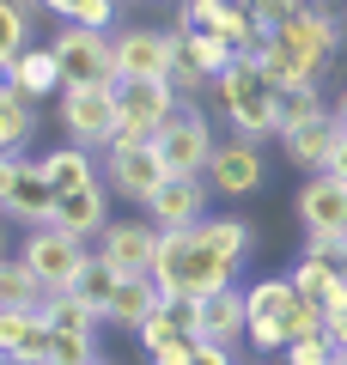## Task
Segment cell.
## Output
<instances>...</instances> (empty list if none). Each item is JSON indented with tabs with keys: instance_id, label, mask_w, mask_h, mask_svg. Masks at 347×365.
<instances>
[{
	"instance_id": "obj_1",
	"label": "cell",
	"mask_w": 347,
	"mask_h": 365,
	"mask_svg": "<svg viewBox=\"0 0 347 365\" xmlns=\"http://www.w3.org/2000/svg\"><path fill=\"white\" fill-rule=\"evenodd\" d=\"M256 250V225L226 220V213H207L201 225H183V232L159 237V268L153 280L165 292H183V299H213V292L231 287V274L250 262Z\"/></svg>"
},
{
	"instance_id": "obj_2",
	"label": "cell",
	"mask_w": 347,
	"mask_h": 365,
	"mask_svg": "<svg viewBox=\"0 0 347 365\" xmlns=\"http://www.w3.org/2000/svg\"><path fill=\"white\" fill-rule=\"evenodd\" d=\"M335 49H341V25L329 19V6H305L281 37H262L250 49V61L268 73V86L293 91V86H323L335 67Z\"/></svg>"
},
{
	"instance_id": "obj_3",
	"label": "cell",
	"mask_w": 347,
	"mask_h": 365,
	"mask_svg": "<svg viewBox=\"0 0 347 365\" xmlns=\"http://www.w3.org/2000/svg\"><path fill=\"white\" fill-rule=\"evenodd\" d=\"M213 104H219V116L231 122V134H244V140H256V146L281 140V86H268V73H262L250 55H238V61L213 79Z\"/></svg>"
},
{
	"instance_id": "obj_4",
	"label": "cell",
	"mask_w": 347,
	"mask_h": 365,
	"mask_svg": "<svg viewBox=\"0 0 347 365\" xmlns=\"http://www.w3.org/2000/svg\"><path fill=\"white\" fill-rule=\"evenodd\" d=\"M49 49H55V61H61V91H74V86H122L110 31H91V25H74V19H67L49 37Z\"/></svg>"
},
{
	"instance_id": "obj_5",
	"label": "cell",
	"mask_w": 347,
	"mask_h": 365,
	"mask_svg": "<svg viewBox=\"0 0 347 365\" xmlns=\"http://www.w3.org/2000/svg\"><path fill=\"white\" fill-rule=\"evenodd\" d=\"M298 287L293 274H268V280H256V287H244V311H250V347L256 353H286V341H293V317H298Z\"/></svg>"
},
{
	"instance_id": "obj_6",
	"label": "cell",
	"mask_w": 347,
	"mask_h": 365,
	"mask_svg": "<svg viewBox=\"0 0 347 365\" xmlns=\"http://www.w3.org/2000/svg\"><path fill=\"white\" fill-rule=\"evenodd\" d=\"M183 110L171 79H122L116 86V140H153Z\"/></svg>"
},
{
	"instance_id": "obj_7",
	"label": "cell",
	"mask_w": 347,
	"mask_h": 365,
	"mask_svg": "<svg viewBox=\"0 0 347 365\" xmlns=\"http://www.w3.org/2000/svg\"><path fill=\"white\" fill-rule=\"evenodd\" d=\"M19 256L31 262V274H37L49 292H74L79 274H86V262H91V250H86V237L61 232V225H37V232H25Z\"/></svg>"
},
{
	"instance_id": "obj_8",
	"label": "cell",
	"mask_w": 347,
	"mask_h": 365,
	"mask_svg": "<svg viewBox=\"0 0 347 365\" xmlns=\"http://www.w3.org/2000/svg\"><path fill=\"white\" fill-rule=\"evenodd\" d=\"M55 182L43 177V158L6 153L0 158V207L13 213L19 225H55Z\"/></svg>"
},
{
	"instance_id": "obj_9",
	"label": "cell",
	"mask_w": 347,
	"mask_h": 365,
	"mask_svg": "<svg viewBox=\"0 0 347 365\" xmlns=\"http://www.w3.org/2000/svg\"><path fill=\"white\" fill-rule=\"evenodd\" d=\"M104 182H110V195L146 207V201L171 182V170H165V158H159L153 140H116L110 153H104Z\"/></svg>"
},
{
	"instance_id": "obj_10",
	"label": "cell",
	"mask_w": 347,
	"mask_h": 365,
	"mask_svg": "<svg viewBox=\"0 0 347 365\" xmlns=\"http://www.w3.org/2000/svg\"><path fill=\"white\" fill-rule=\"evenodd\" d=\"M153 146H159V158H165L171 177H207V165H213V146H219V140H213V122H207L195 104H183L177 116L153 134Z\"/></svg>"
},
{
	"instance_id": "obj_11",
	"label": "cell",
	"mask_w": 347,
	"mask_h": 365,
	"mask_svg": "<svg viewBox=\"0 0 347 365\" xmlns=\"http://www.w3.org/2000/svg\"><path fill=\"white\" fill-rule=\"evenodd\" d=\"M116 73L122 79H171L177 67V31L171 25H116Z\"/></svg>"
},
{
	"instance_id": "obj_12",
	"label": "cell",
	"mask_w": 347,
	"mask_h": 365,
	"mask_svg": "<svg viewBox=\"0 0 347 365\" xmlns=\"http://www.w3.org/2000/svg\"><path fill=\"white\" fill-rule=\"evenodd\" d=\"M61 128L74 146H98V153H110L116 146V86H74L61 91Z\"/></svg>"
},
{
	"instance_id": "obj_13",
	"label": "cell",
	"mask_w": 347,
	"mask_h": 365,
	"mask_svg": "<svg viewBox=\"0 0 347 365\" xmlns=\"http://www.w3.org/2000/svg\"><path fill=\"white\" fill-rule=\"evenodd\" d=\"M159 225L153 220H110L98 232V256L110 262V268H122L129 280H146V274L159 268Z\"/></svg>"
},
{
	"instance_id": "obj_14",
	"label": "cell",
	"mask_w": 347,
	"mask_h": 365,
	"mask_svg": "<svg viewBox=\"0 0 347 365\" xmlns=\"http://www.w3.org/2000/svg\"><path fill=\"white\" fill-rule=\"evenodd\" d=\"M262 182H268V158H262V146H256V140L231 134V140H219V146H213L207 189H219V195H256Z\"/></svg>"
},
{
	"instance_id": "obj_15",
	"label": "cell",
	"mask_w": 347,
	"mask_h": 365,
	"mask_svg": "<svg viewBox=\"0 0 347 365\" xmlns=\"http://www.w3.org/2000/svg\"><path fill=\"white\" fill-rule=\"evenodd\" d=\"M146 220L159 232H183V225L207 220V177H171L153 201H146Z\"/></svg>"
},
{
	"instance_id": "obj_16",
	"label": "cell",
	"mask_w": 347,
	"mask_h": 365,
	"mask_svg": "<svg viewBox=\"0 0 347 365\" xmlns=\"http://www.w3.org/2000/svg\"><path fill=\"white\" fill-rule=\"evenodd\" d=\"M293 213H298L305 232H347V182L329 177V170H317V177L298 189Z\"/></svg>"
},
{
	"instance_id": "obj_17",
	"label": "cell",
	"mask_w": 347,
	"mask_h": 365,
	"mask_svg": "<svg viewBox=\"0 0 347 365\" xmlns=\"http://www.w3.org/2000/svg\"><path fill=\"white\" fill-rule=\"evenodd\" d=\"M335 134H341V122H335V110H329V116H317V122H298V128H286V134H281V146H286V165H298L305 177H317V170H329Z\"/></svg>"
},
{
	"instance_id": "obj_18",
	"label": "cell",
	"mask_w": 347,
	"mask_h": 365,
	"mask_svg": "<svg viewBox=\"0 0 347 365\" xmlns=\"http://www.w3.org/2000/svg\"><path fill=\"white\" fill-rule=\"evenodd\" d=\"M55 225L74 237H91L110 225V182H86V189H67L61 201H55Z\"/></svg>"
},
{
	"instance_id": "obj_19",
	"label": "cell",
	"mask_w": 347,
	"mask_h": 365,
	"mask_svg": "<svg viewBox=\"0 0 347 365\" xmlns=\"http://www.w3.org/2000/svg\"><path fill=\"white\" fill-rule=\"evenodd\" d=\"M293 287H298V299L323 304V317H329V311H341V304H347V268L317 262V256H298L293 262Z\"/></svg>"
},
{
	"instance_id": "obj_20",
	"label": "cell",
	"mask_w": 347,
	"mask_h": 365,
	"mask_svg": "<svg viewBox=\"0 0 347 365\" xmlns=\"http://www.w3.org/2000/svg\"><path fill=\"white\" fill-rule=\"evenodd\" d=\"M244 329H250V311H244V292H238V287H226V292H213V299H201V329H195L201 341L231 347Z\"/></svg>"
},
{
	"instance_id": "obj_21",
	"label": "cell",
	"mask_w": 347,
	"mask_h": 365,
	"mask_svg": "<svg viewBox=\"0 0 347 365\" xmlns=\"http://www.w3.org/2000/svg\"><path fill=\"white\" fill-rule=\"evenodd\" d=\"M159 304H165V287H159L153 274H146V280H122V292H116V304H110V317H104V323L134 329V335H141V329L159 317Z\"/></svg>"
},
{
	"instance_id": "obj_22",
	"label": "cell",
	"mask_w": 347,
	"mask_h": 365,
	"mask_svg": "<svg viewBox=\"0 0 347 365\" xmlns=\"http://www.w3.org/2000/svg\"><path fill=\"white\" fill-rule=\"evenodd\" d=\"M31 134H37V98H25V91L6 79V86H0V153H25Z\"/></svg>"
},
{
	"instance_id": "obj_23",
	"label": "cell",
	"mask_w": 347,
	"mask_h": 365,
	"mask_svg": "<svg viewBox=\"0 0 347 365\" xmlns=\"http://www.w3.org/2000/svg\"><path fill=\"white\" fill-rule=\"evenodd\" d=\"M6 79H13L25 98H49L55 86H61V61H55V49L49 43H31L25 55H19L13 67H6Z\"/></svg>"
},
{
	"instance_id": "obj_24",
	"label": "cell",
	"mask_w": 347,
	"mask_h": 365,
	"mask_svg": "<svg viewBox=\"0 0 347 365\" xmlns=\"http://www.w3.org/2000/svg\"><path fill=\"white\" fill-rule=\"evenodd\" d=\"M43 177L55 182V195H67V189H86V182H98V165H91L86 146H55V153H43Z\"/></svg>"
},
{
	"instance_id": "obj_25",
	"label": "cell",
	"mask_w": 347,
	"mask_h": 365,
	"mask_svg": "<svg viewBox=\"0 0 347 365\" xmlns=\"http://www.w3.org/2000/svg\"><path fill=\"white\" fill-rule=\"evenodd\" d=\"M55 292L43 287L37 274H31V262L25 256H6L0 262V304H25V311H43Z\"/></svg>"
},
{
	"instance_id": "obj_26",
	"label": "cell",
	"mask_w": 347,
	"mask_h": 365,
	"mask_svg": "<svg viewBox=\"0 0 347 365\" xmlns=\"http://www.w3.org/2000/svg\"><path fill=\"white\" fill-rule=\"evenodd\" d=\"M171 31H177V25H171ZM177 55H183L189 67H201L207 79H219L231 61H238V49H231L226 37H195V31H177Z\"/></svg>"
},
{
	"instance_id": "obj_27",
	"label": "cell",
	"mask_w": 347,
	"mask_h": 365,
	"mask_svg": "<svg viewBox=\"0 0 347 365\" xmlns=\"http://www.w3.org/2000/svg\"><path fill=\"white\" fill-rule=\"evenodd\" d=\"M122 280H129V274H122V268H110V262H104V256H91L86 262V274H79V299H86L91 304V311H98V317H110V304H116V292H122Z\"/></svg>"
},
{
	"instance_id": "obj_28",
	"label": "cell",
	"mask_w": 347,
	"mask_h": 365,
	"mask_svg": "<svg viewBox=\"0 0 347 365\" xmlns=\"http://www.w3.org/2000/svg\"><path fill=\"white\" fill-rule=\"evenodd\" d=\"M43 317H49V329H55V335H98V323H104V317L91 311V304L79 299V292H55V299L43 304Z\"/></svg>"
},
{
	"instance_id": "obj_29",
	"label": "cell",
	"mask_w": 347,
	"mask_h": 365,
	"mask_svg": "<svg viewBox=\"0 0 347 365\" xmlns=\"http://www.w3.org/2000/svg\"><path fill=\"white\" fill-rule=\"evenodd\" d=\"M31 13H37V6H13V0H0V67H13L19 55L31 49Z\"/></svg>"
},
{
	"instance_id": "obj_30",
	"label": "cell",
	"mask_w": 347,
	"mask_h": 365,
	"mask_svg": "<svg viewBox=\"0 0 347 365\" xmlns=\"http://www.w3.org/2000/svg\"><path fill=\"white\" fill-rule=\"evenodd\" d=\"M317 116H329L317 86H293V91H281V134L298 128V122H317Z\"/></svg>"
},
{
	"instance_id": "obj_31",
	"label": "cell",
	"mask_w": 347,
	"mask_h": 365,
	"mask_svg": "<svg viewBox=\"0 0 347 365\" xmlns=\"http://www.w3.org/2000/svg\"><path fill=\"white\" fill-rule=\"evenodd\" d=\"M311 0H250V19H256V31L262 37H281L286 25H293L298 13H305Z\"/></svg>"
},
{
	"instance_id": "obj_32",
	"label": "cell",
	"mask_w": 347,
	"mask_h": 365,
	"mask_svg": "<svg viewBox=\"0 0 347 365\" xmlns=\"http://www.w3.org/2000/svg\"><path fill=\"white\" fill-rule=\"evenodd\" d=\"M219 19H226V0H183L177 6V31H195V37H213Z\"/></svg>"
},
{
	"instance_id": "obj_33",
	"label": "cell",
	"mask_w": 347,
	"mask_h": 365,
	"mask_svg": "<svg viewBox=\"0 0 347 365\" xmlns=\"http://www.w3.org/2000/svg\"><path fill=\"white\" fill-rule=\"evenodd\" d=\"M305 256L335 262V268H341V262H347V232H305Z\"/></svg>"
},
{
	"instance_id": "obj_34",
	"label": "cell",
	"mask_w": 347,
	"mask_h": 365,
	"mask_svg": "<svg viewBox=\"0 0 347 365\" xmlns=\"http://www.w3.org/2000/svg\"><path fill=\"white\" fill-rule=\"evenodd\" d=\"M286 365H335V341H293L286 347Z\"/></svg>"
},
{
	"instance_id": "obj_35",
	"label": "cell",
	"mask_w": 347,
	"mask_h": 365,
	"mask_svg": "<svg viewBox=\"0 0 347 365\" xmlns=\"http://www.w3.org/2000/svg\"><path fill=\"white\" fill-rule=\"evenodd\" d=\"M195 347H201L195 335H177V341H165L159 353H146V365H195Z\"/></svg>"
},
{
	"instance_id": "obj_36",
	"label": "cell",
	"mask_w": 347,
	"mask_h": 365,
	"mask_svg": "<svg viewBox=\"0 0 347 365\" xmlns=\"http://www.w3.org/2000/svg\"><path fill=\"white\" fill-rule=\"evenodd\" d=\"M116 6H122V0H86V13H79L74 25H91V31H116Z\"/></svg>"
},
{
	"instance_id": "obj_37",
	"label": "cell",
	"mask_w": 347,
	"mask_h": 365,
	"mask_svg": "<svg viewBox=\"0 0 347 365\" xmlns=\"http://www.w3.org/2000/svg\"><path fill=\"white\" fill-rule=\"evenodd\" d=\"M195 365H238V359H231V347H219V341H201V347H195Z\"/></svg>"
},
{
	"instance_id": "obj_38",
	"label": "cell",
	"mask_w": 347,
	"mask_h": 365,
	"mask_svg": "<svg viewBox=\"0 0 347 365\" xmlns=\"http://www.w3.org/2000/svg\"><path fill=\"white\" fill-rule=\"evenodd\" d=\"M43 13H55V19L67 25V19H79V13H86V0H43Z\"/></svg>"
},
{
	"instance_id": "obj_39",
	"label": "cell",
	"mask_w": 347,
	"mask_h": 365,
	"mask_svg": "<svg viewBox=\"0 0 347 365\" xmlns=\"http://www.w3.org/2000/svg\"><path fill=\"white\" fill-rule=\"evenodd\" d=\"M329 177H341V182H347V128L335 134V153H329Z\"/></svg>"
},
{
	"instance_id": "obj_40",
	"label": "cell",
	"mask_w": 347,
	"mask_h": 365,
	"mask_svg": "<svg viewBox=\"0 0 347 365\" xmlns=\"http://www.w3.org/2000/svg\"><path fill=\"white\" fill-rule=\"evenodd\" d=\"M329 341L347 353V304H341V311H329Z\"/></svg>"
},
{
	"instance_id": "obj_41",
	"label": "cell",
	"mask_w": 347,
	"mask_h": 365,
	"mask_svg": "<svg viewBox=\"0 0 347 365\" xmlns=\"http://www.w3.org/2000/svg\"><path fill=\"white\" fill-rule=\"evenodd\" d=\"M335 122L347 128V86H341V98H335Z\"/></svg>"
},
{
	"instance_id": "obj_42",
	"label": "cell",
	"mask_w": 347,
	"mask_h": 365,
	"mask_svg": "<svg viewBox=\"0 0 347 365\" xmlns=\"http://www.w3.org/2000/svg\"><path fill=\"white\" fill-rule=\"evenodd\" d=\"M335 365H347V353H341V347H335Z\"/></svg>"
},
{
	"instance_id": "obj_43",
	"label": "cell",
	"mask_w": 347,
	"mask_h": 365,
	"mask_svg": "<svg viewBox=\"0 0 347 365\" xmlns=\"http://www.w3.org/2000/svg\"><path fill=\"white\" fill-rule=\"evenodd\" d=\"M311 6H329V0H311Z\"/></svg>"
},
{
	"instance_id": "obj_44",
	"label": "cell",
	"mask_w": 347,
	"mask_h": 365,
	"mask_svg": "<svg viewBox=\"0 0 347 365\" xmlns=\"http://www.w3.org/2000/svg\"><path fill=\"white\" fill-rule=\"evenodd\" d=\"M91 365H110V359H91Z\"/></svg>"
},
{
	"instance_id": "obj_45",
	"label": "cell",
	"mask_w": 347,
	"mask_h": 365,
	"mask_svg": "<svg viewBox=\"0 0 347 365\" xmlns=\"http://www.w3.org/2000/svg\"><path fill=\"white\" fill-rule=\"evenodd\" d=\"M238 6H250V0H238Z\"/></svg>"
},
{
	"instance_id": "obj_46",
	"label": "cell",
	"mask_w": 347,
	"mask_h": 365,
	"mask_svg": "<svg viewBox=\"0 0 347 365\" xmlns=\"http://www.w3.org/2000/svg\"><path fill=\"white\" fill-rule=\"evenodd\" d=\"M341 268H347V262H341Z\"/></svg>"
},
{
	"instance_id": "obj_47",
	"label": "cell",
	"mask_w": 347,
	"mask_h": 365,
	"mask_svg": "<svg viewBox=\"0 0 347 365\" xmlns=\"http://www.w3.org/2000/svg\"><path fill=\"white\" fill-rule=\"evenodd\" d=\"M177 6H183V0H177Z\"/></svg>"
}]
</instances>
